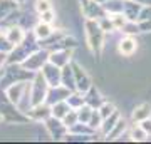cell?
I'll return each instance as SVG.
<instances>
[{"label":"cell","mask_w":151,"mask_h":144,"mask_svg":"<svg viewBox=\"0 0 151 144\" xmlns=\"http://www.w3.org/2000/svg\"><path fill=\"white\" fill-rule=\"evenodd\" d=\"M47 60H49L47 52L45 50H39V52H34L30 55H27L25 59L22 60V67L25 70H30V72H37Z\"/></svg>","instance_id":"cell-1"},{"label":"cell","mask_w":151,"mask_h":144,"mask_svg":"<svg viewBox=\"0 0 151 144\" xmlns=\"http://www.w3.org/2000/svg\"><path fill=\"white\" fill-rule=\"evenodd\" d=\"M40 69H42V75H44V79H45V82L49 84V87H54V85L60 84V70L57 65H54L52 62L47 60Z\"/></svg>","instance_id":"cell-2"},{"label":"cell","mask_w":151,"mask_h":144,"mask_svg":"<svg viewBox=\"0 0 151 144\" xmlns=\"http://www.w3.org/2000/svg\"><path fill=\"white\" fill-rule=\"evenodd\" d=\"M29 82H14V84L7 89V97H9V102L17 106L19 101H20L24 94H25V89H27Z\"/></svg>","instance_id":"cell-3"},{"label":"cell","mask_w":151,"mask_h":144,"mask_svg":"<svg viewBox=\"0 0 151 144\" xmlns=\"http://www.w3.org/2000/svg\"><path fill=\"white\" fill-rule=\"evenodd\" d=\"M70 55H72V52L67 50V49H64V50H55V52L49 57V62H52V64L57 65V67H60V65L64 67L65 64H69Z\"/></svg>","instance_id":"cell-4"},{"label":"cell","mask_w":151,"mask_h":144,"mask_svg":"<svg viewBox=\"0 0 151 144\" xmlns=\"http://www.w3.org/2000/svg\"><path fill=\"white\" fill-rule=\"evenodd\" d=\"M136 49H138V42H136L134 39H131V37L123 39V40L119 42V45H118L119 54H121V55H126V57L133 55V54L136 52Z\"/></svg>","instance_id":"cell-5"},{"label":"cell","mask_w":151,"mask_h":144,"mask_svg":"<svg viewBox=\"0 0 151 144\" xmlns=\"http://www.w3.org/2000/svg\"><path fill=\"white\" fill-rule=\"evenodd\" d=\"M70 109H72V107L67 104V101H65V99H64V101H57V102H54V104H52L50 116H52V117H55V119H62L65 114L70 111Z\"/></svg>","instance_id":"cell-6"},{"label":"cell","mask_w":151,"mask_h":144,"mask_svg":"<svg viewBox=\"0 0 151 144\" xmlns=\"http://www.w3.org/2000/svg\"><path fill=\"white\" fill-rule=\"evenodd\" d=\"M5 37L10 40L14 45H20L22 42H24V39H25V32L22 30L20 27H10L9 30H7V34H5Z\"/></svg>","instance_id":"cell-7"},{"label":"cell","mask_w":151,"mask_h":144,"mask_svg":"<svg viewBox=\"0 0 151 144\" xmlns=\"http://www.w3.org/2000/svg\"><path fill=\"white\" fill-rule=\"evenodd\" d=\"M35 37L37 39H42V40H45V39H49L52 34H54V30H52V27L49 25V24H45V22H39L37 25H35Z\"/></svg>","instance_id":"cell-8"},{"label":"cell","mask_w":151,"mask_h":144,"mask_svg":"<svg viewBox=\"0 0 151 144\" xmlns=\"http://www.w3.org/2000/svg\"><path fill=\"white\" fill-rule=\"evenodd\" d=\"M150 116H151V106L146 104V102L145 104H139L133 111V121H143V119L150 117Z\"/></svg>","instance_id":"cell-9"},{"label":"cell","mask_w":151,"mask_h":144,"mask_svg":"<svg viewBox=\"0 0 151 144\" xmlns=\"http://www.w3.org/2000/svg\"><path fill=\"white\" fill-rule=\"evenodd\" d=\"M103 121H104V123L101 124V129H103V133H104V134H108L109 131H111V129L114 128V124H116V123L119 121V114H118L116 111H114L113 114H111V116H108V117L103 119Z\"/></svg>","instance_id":"cell-10"},{"label":"cell","mask_w":151,"mask_h":144,"mask_svg":"<svg viewBox=\"0 0 151 144\" xmlns=\"http://www.w3.org/2000/svg\"><path fill=\"white\" fill-rule=\"evenodd\" d=\"M97 111H99V114H101V117L106 119L108 116H111V114L116 111V106H114L113 102H103V104L99 106V109H97Z\"/></svg>","instance_id":"cell-11"},{"label":"cell","mask_w":151,"mask_h":144,"mask_svg":"<svg viewBox=\"0 0 151 144\" xmlns=\"http://www.w3.org/2000/svg\"><path fill=\"white\" fill-rule=\"evenodd\" d=\"M101 121H103V117H101V114H99V111H94V109H92V112H91V117H89V121H87V126H89L91 129L101 128Z\"/></svg>","instance_id":"cell-12"},{"label":"cell","mask_w":151,"mask_h":144,"mask_svg":"<svg viewBox=\"0 0 151 144\" xmlns=\"http://www.w3.org/2000/svg\"><path fill=\"white\" fill-rule=\"evenodd\" d=\"M129 138L133 139V141H145V139L148 138V134H146L145 131H143V129L138 126V128H133V129H131Z\"/></svg>","instance_id":"cell-13"},{"label":"cell","mask_w":151,"mask_h":144,"mask_svg":"<svg viewBox=\"0 0 151 144\" xmlns=\"http://www.w3.org/2000/svg\"><path fill=\"white\" fill-rule=\"evenodd\" d=\"M15 47V45H14V44L10 42V40H9V39L5 37V35H2V34H0V52H12V49Z\"/></svg>","instance_id":"cell-14"},{"label":"cell","mask_w":151,"mask_h":144,"mask_svg":"<svg viewBox=\"0 0 151 144\" xmlns=\"http://www.w3.org/2000/svg\"><path fill=\"white\" fill-rule=\"evenodd\" d=\"M52 9V4H50V0H35V10L39 14H42L45 10H50Z\"/></svg>","instance_id":"cell-15"},{"label":"cell","mask_w":151,"mask_h":144,"mask_svg":"<svg viewBox=\"0 0 151 144\" xmlns=\"http://www.w3.org/2000/svg\"><path fill=\"white\" fill-rule=\"evenodd\" d=\"M55 20V14L52 12V9L50 10H45L40 14V22H45V24H50V22Z\"/></svg>","instance_id":"cell-16"},{"label":"cell","mask_w":151,"mask_h":144,"mask_svg":"<svg viewBox=\"0 0 151 144\" xmlns=\"http://www.w3.org/2000/svg\"><path fill=\"white\" fill-rule=\"evenodd\" d=\"M139 128L145 131L146 134H151V117H146V119H143V121H139Z\"/></svg>","instance_id":"cell-17"},{"label":"cell","mask_w":151,"mask_h":144,"mask_svg":"<svg viewBox=\"0 0 151 144\" xmlns=\"http://www.w3.org/2000/svg\"><path fill=\"white\" fill-rule=\"evenodd\" d=\"M124 32L126 34H136V32H139V25H136V24H129V25H126L124 24Z\"/></svg>","instance_id":"cell-18"},{"label":"cell","mask_w":151,"mask_h":144,"mask_svg":"<svg viewBox=\"0 0 151 144\" xmlns=\"http://www.w3.org/2000/svg\"><path fill=\"white\" fill-rule=\"evenodd\" d=\"M141 20H151V7H145L139 14Z\"/></svg>","instance_id":"cell-19"},{"label":"cell","mask_w":151,"mask_h":144,"mask_svg":"<svg viewBox=\"0 0 151 144\" xmlns=\"http://www.w3.org/2000/svg\"><path fill=\"white\" fill-rule=\"evenodd\" d=\"M5 59H7L5 52H0V70H2V64H4V62H5Z\"/></svg>","instance_id":"cell-20"},{"label":"cell","mask_w":151,"mask_h":144,"mask_svg":"<svg viewBox=\"0 0 151 144\" xmlns=\"http://www.w3.org/2000/svg\"><path fill=\"white\" fill-rule=\"evenodd\" d=\"M17 4H22V2H25V0H15Z\"/></svg>","instance_id":"cell-21"},{"label":"cell","mask_w":151,"mask_h":144,"mask_svg":"<svg viewBox=\"0 0 151 144\" xmlns=\"http://www.w3.org/2000/svg\"><path fill=\"white\" fill-rule=\"evenodd\" d=\"M2 119H4V116H2V112H0V123H2Z\"/></svg>","instance_id":"cell-22"}]
</instances>
